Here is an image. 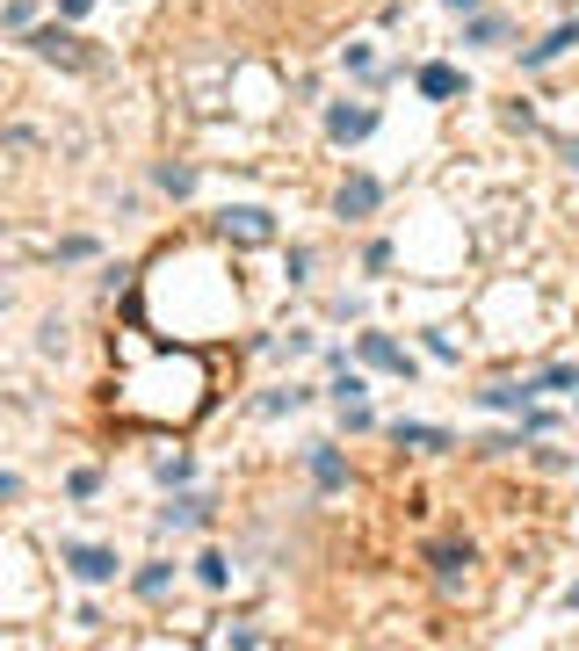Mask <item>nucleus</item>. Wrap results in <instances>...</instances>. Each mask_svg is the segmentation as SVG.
<instances>
[{
	"label": "nucleus",
	"instance_id": "1",
	"mask_svg": "<svg viewBox=\"0 0 579 651\" xmlns=\"http://www.w3.org/2000/svg\"><path fill=\"white\" fill-rule=\"evenodd\" d=\"M29 51H37V58H51V66H87V51H80V37H73V29H37V37H29Z\"/></svg>",
	"mask_w": 579,
	"mask_h": 651
},
{
	"label": "nucleus",
	"instance_id": "2",
	"mask_svg": "<svg viewBox=\"0 0 579 651\" xmlns=\"http://www.w3.org/2000/svg\"><path fill=\"white\" fill-rule=\"evenodd\" d=\"M66 565H73V579H87V586H102V579H116V550H95V543H73V550H66Z\"/></svg>",
	"mask_w": 579,
	"mask_h": 651
},
{
	"label": "nucleus",
	"instance_id": "3",
	"mask_svg": "<svg viewBox=\"0 0 579 651\" xmlns=\"http://www.w3.org/2000/svg\"><path fill=\"white\" fill-rule=\"evenodd\" d=\"M326 131L341 138V145H348V138H370V131H377V109H362V102L348 109V102H341V109H326Z\"/></svg>",
	"mask_w": 579,
	"mask_h": 651
},
{
	"label": "nucleus",
	"instance_id": "4",
	"mask_svg": "<svg viewBox=\"0 0 579 651\" xmlns=\"http://www.w3.org/2000/svg\"><path fill=\"white\" fill-rule=\"evenodd\" d=\"M225 239L261 246V239H276V225H268V210H225Z\"/></svg>",
	"mask_w": 579,
	"mask_h": 651
},
{
	"label": "nucleus",
	"instance_id": "5",
	"mask_svg": "<svg viewBox=\"0 0 579 651\" xmlns=\"http://www.w3.org/2000/svg\"><path fill=\"white\" fill-rule=\"evenodd\" d=\"M362 362H377V369H391V377H413V362H406V348H399V340H384V333H362Z\"/></svg>",
	"mask_w": 579,
	"mask_h": 651
},
{
	"label": "nucleus",
	"instance_id": "6",
	"mask_svg": "<svg viewBox=\"0 0 579 651\" xmlns=\"http://www.w3.org/2000/svg\"><path fill=\"white\" fill-rule=\"evenodd\" d=\"M377 196H384V189H377L370 174H348V181H341V217H370Z\"/></svg>",
	"mask_w": 579,
	"mask_h": 651
},
{
	"label": "nucleus",
	"instance_id": "7",
	"mask_svg": "<svg viewBox=\"0 0 579 651\" xmlns=\"http://www.w3.org/2000/svg\"><path fill=\"white\" fill-rule=\"evenodd\" d=\"M456 87H464V73H456V66H420V95H435V102H449Z\"/></svg>",
	"mask_w": 579,
	"mask_h": 651
},
{
	"label": "nucleus",
	"instance_id": "8",
	"mask_svg": "<svg viewBox=\"0 0 579 651\" xmlns=\"http://www.w3.org/2000/svg\"><path fill=\"white\" fill-rule=\"evenodd\" d=\"M312 478H319V485L333 492V485H348V463H341V456H333V449L319 442V449H312Z\"/></svg>",
	"mask_w": 579,
	"mask_h": 651
},
{
	"label": "nucleus",
	"instance_id": "9",
	"mask_svg": "<svg viewBox=\"0 0 579 651\" xmlns=\"http://www.w3.org/2000/svg\"><path fill=\"white\" fill-rule=\"evenodd\" d=\"M572 44H579V29L565 22V29H551V37H543V44L529 51V66H551V58H558V51H572Z\"/></svg>",
	"mask_w": 579,
	"mask_h": 651
},
{
	"label": "nucleus",
	"instance_id": "10",
	"mask_svg": "<svg viewBox=\"0 0 579 651\" xmlns=\"http://www.w3.org/2000/svg\"><path fill=\"white\" fill-rule=\"evenodd\" d=\"M391 434H399L406 449H449V434H442V427H406V420H399Z\"/></svg>",
	"mask_w": 579,
	"mask_h": 651
},
{
	"label": "nucleus",
	"instance_id": "11",
	"mask_svg": "<svg viewBox=\"0 0 579 651\" xmlns=\"http://www.w3.org/2000/svg\"><path fill=\"white\" fill-rule=\"evenodd\" d=\"M203 514H210L203 500H174V507H167V529H196V521H203Z\"/></svg>",
	"mask_w": 579,
	"mask_h": 651
},
{
	"label": "nucleus",
	"instance_id": "12",
	"mask_svg": "<svg viewBox=\"0 0 579 651\" xmlns=\"http://www.w3.org/2000/svg\"><path fill=\"white\" fill-rule=\"evenodd\" d=\"M456 565H471V543H464V550H456V543H435V572L456 579Z\"/></svg>",
	"mask_w": 579,
	"mask_h": 651
},
{
	"label": "nucleus",
	"instance_id": "13",
	"mask_svg": "<svg viewBox=\"0 0 579 651\" xmlns=\"http://www.w3.org/2000/svg\"><path fill=\"white\" fill-rule=\"evenodd\" d=\"M160 189H167V196H189L196 174H189V167H160Z\"/></svg>",
	"mask_w": 579,
	"mask_h": 651
},
{
	"label": "nucleus",
	"instance_id": "14",
	"mask_svg": "<svg viewBox=\"0 0 579 651\" xmlns=\"http://www.w3.org/2000/svg\"><path fill=\"white\" fill-rule=\"evenodd\" d=\"M138 594L160 601V594H167V565H145V572H138Z\"/></svg>",
	"mask_w": 579,
	"mask_h": 651
},
{
	"label": "nucleus",
	"instance_id": "15",
	"mask_svg": "<svg viewBox=\"0 0 579 651\" xmlns=\"http://www.w3.org/2000/svg\"><path fill=\"white\" fill-rule=\"evenodd\" d=\"M196 572H203V586H225V557H218V550H203V557H196Z\"/></svg>",
	"mask_w": 579,
	"mask_h": 651
},
{
	"label": "nucleus",
	"instance_id": "16",
	"mask_svg": "<svg viewBox=\"0 0 579 651\" xmlns=\"http://www.w3.org/2000/svg\"><path fill=\"white\" fill-rule=\"evenodd\" d=\"M536 391H572V369H551V377H536V384H529V398H536Z\"/></svg>",
	"mask_w": 579,
	"mask_h": 651
},
{
	"label": "nucleus",
	"instance_id": "17",
	"mask_svg": "<svg viewBox=\"0 0 579 651\" xmlns=\"http://www.w3.org/2000/svg\"><path fill=\"white\" fill-rule=\"evenodd\" d=\"M15 492H22V478H8V471H0V500H15Z\"/></svg>",
	"mask_w": 579,
	"mask_h": 651
},
{
	"label": "nucleus",
	"instance_id": "18",
	"mask_svg": "<svg viewBox=\"0 0 579 651\" xmlns=\"http://www.w3.org/2000/svg\"><path fill=\"white\" fill-rule=\"evenodd\" d=\"M58 8H66V15H87V8H95V0H58Z\"/></svg>",
	"mask_w": 579,
	"mask_h": 651
},
{
	"label": "nucleus",
	"instance_id": "19",
	"mask_svg": "<svg viewBox=\"0 0 579 651\" xmlns=\"http://www.w3.org/2000/svg\"><path fill=\"white\" fill-rule=\"evenodd\" d=\"M449 8H478V0H449Z\"/></svg>",
	"mask_w": 579,
	"mask_h": 651
}]
</instances>
